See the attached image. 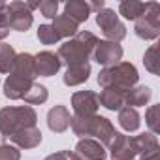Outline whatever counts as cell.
Returning <instances> with one entry per match:
<instances>
[{
  "label": "cell",
  "instance_id": "cell-22",
  "mask_svg": "<svg viewBox=\"0 0 160 160\" xmlns=\"http://www.w3.org/2000/svg\"><path fill=\"white\" fill-rule=\"evenodd\" d=\"M51 27L57 30V34L60 36V40H70V38H73L75 34H77V28H79V25L75 23V21H72L68 15H57L55 19H53V23H51Z\"/></svg>",
  "mask_w": 160,
  "mask_h": 160
},
{
  "label": "cell",
  "instance_id": "cell-2",
  "mask_svg": "<svg viewBox=\"0 0 160 160\" xmlns=\"http://www.w3.org/2000/svg\"><path fill=\"white\" fill-rule=\"evenodd\" d=\"M98 43V38L89 32H77L73 38L66 40L60 47H58V58L62 64L66 66H77V64H89V58L92 57V51Z\"/></svg>",
  "mask_w": 160,
  "mask_h": 160
},
{
  "label": "cell",
  "instance_id": "cell-1",
  "mask_svg": "<svg viewBox=\"0 0 160 160\" xmlns=\"http://www.w3.org/2000/svg\"><path fill=\"white\" fill-rule=\"evenodd\" d=\"M34 55H17L10 70V75L4 81V96L10 100H21L27 94V91L34 85Z\"/></svg>",
  "mask_w": 160,
  "mask_h": 160
},
{
  "label": "cell",
  "instance_id": "cell-30",
  "mask_svg": "<svg viewBox=\"0 0 160 160\" xmlns=\"http://www.w3.org/2000/svg\"><path fill=\"white\" fill-rule=\"evenodd\" d=\"M0 160H21V151L13 145L2 143L0 145Z\"/></svg>",
  "mask_w": 160,
  "mask_h": 160
},
{
  "label": "cell",
  "instance_id": "cell-5",
  "mask_svg": "<svg viewBox=\"0 0 160 160\" xmlns=\"http://www.w3.org/2000/svg\"><path fill=\"white\" fill-rule=\"evenodd\" d=\"M139 73L134 64L130 62H119L113 66H108L100 70L98 73V85L102 89H121V91H130L132 87L138 85Z\"/></svg>",
  "mask_w": 160,
  "mask_h": 160
},
{
  "label": "cell",
  "instance_id": "cell-4",
  "mask_svg": "<svg viewBox=\"0 0 160 160\" xmlns=\"http://www.w3.org/2000/svg\"><path fill=\"white\" fill-rule=\"evenodd\" d=\"M38 122V115L32 106H8L0 109V136L8 139L10 136L32 128Z\"/></svg>",
  "mask_w": 160,
  "mask_h": 160
},
{
  "label": "cell",
  "instance_id": "cell-8",
  "mask_svg": "<svg viewBox=\"0 0 160 160\" xmlns=\"http://www.w3.org/2000/svg\"><path fill=\"white\" fill-rule=\"evenodd\" d=\"M134 32L141 40H156L160 36V6L156 2H151L149 10L136 21Z\"/></svg>",
  "mask_w": 160,
  "mask_h": 160
},
{
  "label": "cell",
  "instance_id": "cell-18",
  "mask_svg": "<svg viewBox=\"0 0 160 160\" xmlns=\"http://www.w3.org/2000/svg\"><path fill=\"white\" fill-rule=\"evenodd\" d=\"M151 98H152L151 87L138 85V87H132L130 91H126V94H124V106H128V108H139V106L149 104Z\"/></svg>",
  "mask_w": 160,
  "mask_h": 160
},
{
  "label": "cell",
  "instance_id": "cell-12",
  "mask_svg": "<svg viewBox=\"0 0 160 160\" xmlns=\"http://www.w3.org/2000/svg\"><path fill=\"white\" fill-rule=\"evenodd\" d=\"M62 62L58 58V55L51 53V51H42L38 55H34V75L38 77H51L60 70Z\"/></svg>",
  "mask_w": 160,
  "mask_h": 160
},
{
  "label": "cell",
  "instance_id": "cell-20",
  "mask_svg": "<svg viewBox=\"0 0 160 160\" xmlns=\"http://www.w3.org/2000/svg\"><path fill=\"white\" fill-rule=\"evenodd\" d=\"M151 2H136V0H122L119 4V13L128 21H138L147 10Z\"/></svg>",
  "mask_w": 160,
  "mask_h": 160
},
{
  "label": "cell",
  "instance_id": "cell-32",
  "mask_svg": "<svg viewBox=\"0 0 160 160\" xmlns=\"http://www.w3.org/2000/svg\"><path fill=\"white\" fill-rule=\"evenodd\" d=\"M70 154H72V151H58V152L47 154L45 160H70Z\"/></svg>",
  "mask_w": 160,
  "mask_h": 160
},
{
  "label": "cell",
  "instance_id": "cell-33",
  "mask_svg": "<svg viewBox=\"0 0 160 160\" xmlns=\"http://www.w3.org/2000/svg\"><path fill=\"white\" fill-rule=\"evenodd\" d=\"M139 160H158V152H151V154H145V156H141Z\"/></svg>",
  "mask_w": 160,
  "mask_h": 160
},
{
  "label": "cell",
  "instance_id": "cell-31",
  "mask_svg": "<svg viewBox=\"0 0 160 160\" xmlns=\"http://www.w3.org/2000/svg\"><path fill=\"white\" fill-rule=\"evenodd\" d=\"M4 4H6V2H4ZM2 8H4V6H2ZM2 8H0V40H4V38L10 34V27H8V23H6V17H4Z\"/></svg>",
  "mask_w": 160,
  "mask_h": 160
},
{
  "label": "cell",
  "instance_id": "cell-11",
  "mask_svg": "<svg viewBox=\"0 0 160 160\" xmlns=\"http://www.w3.org/2000/svg\"><path fill=\"white\" fill-rule=\"evenodd\" d=\"M72 108L75 115H96L100 102L94 91H79L72 96Z\"/></svg>",
  "mask_w": 160,
  "mask_h": 160
},
{
  "label": "cell",
  "instance_id": "cell-6",
  "mask_svg": "<svg viewBox=\"0 0 160 160\" xmlns=\"http://www.w3.org/2000/svg\"><path fill=\"white\" fill-rule=\"evenodd\" d=\"M6 23L10 27V30H17V32H27L32 27L34 15L28 8L27 2H21V0H13L10 4H4L2 8Z\"/></svg>",
  "mask_w": 160,
  "mask_h": 160
},
{
  "label": "cell",
  "instance_id": "cell-27",
  "mask_svg": "<svg viewBox=\"0 0 160 160\" xmlns=\"http://www.w3.org/2000/svg\"><path fill=\"white\" fill-rule=\"evenodd\" d=\"M36 36H38V40H40L43 45H53V43L60 42V36L57 34V30H55L51 25H40Z\"/></svg>",
  "mask_w": 160,
  "mask_h": 160
},
{
  "label": "cell",
  "instance_id": "cell-21",
  "mask_svg": "<svg viewBox=\"0 0 160 160\" xmlns=\"http://www.w3.org/2000/svg\"><path fill=\"white\" fill-rule=\"evenodd\" d=\"M117 121H119V124H121V128L124 132H136L139 128V124H141V117H139L138 109L128 108V106L119 109V119Z\"/></svg>",
  "mask_w": 160,
  "mask_h": 160
},
{
  "label": "cell",
  "instance_id": "cell-7",
  "mask_svg": "<svg viewBox=\"0 0 160 160\" xmlns=\"http://www.w3.org/2000/svg\"><path fill=\"white\" fill-rule=\"evenodd\" d=\"M96 25L100 27V30L108 38V42L119 43L121 40L126 38V27L122 25V21L119 19V15L115 13V10L102 8L96 13Z\"/></svg>",
  "mask_w": 160,
  "mask_h": 160
},
{
  "label": "cell",
  "instance_id": "cell-25",
  "mask_svg": "<svg viewBox=\"0 0 160 160\" xmlns=\"http://www.w3.org/2000/svg\"><path fill=\"white\" fill-rule=\"evenodd\" d=\"M15 49L10 43H0V73H10L13 62H15Z\"/></svg>",
  "mask_w": 160,
  "mask_h": 160
},
{
  "label": "cell",
  "instance_id": "cell-14",
  "mask_svg": "<svg viewBox=\"0 0 160 160\" xmlns=\"http://www.w3.org/2000/svg\"><path fill=\"white\" fill-rule=\"evenodd\" d=\"M70 121H72V117H70V111L66 106H55L47 113V126L55 134L66 132L70 128Z\"/></svg>",
  "mask_w": 160,
  "mask_h": 160
},
{
  "label": "cell",
  "instance_id": "cell-19",
  "mask_svg": "<svg viewBox=\"0 0 160 160\" xmlns=\"http://www.w3.org/2000/svg\"><path fill=\"white\" fill-rule=\"evenodd\" d=\"M64 15H68L72 21L79 23H85L91 15V8L89 2H83V0H68L64 4Z\"/></svg>",
  "mask_w": 160,
  "mask_h": 160
},
{
  "label": "cell",
  "instance_id": "cell-26",
  "mask_svg": "<svg viewBox=\"0 0 160 160\" xmlns=\"http://www.w3.org/2000/svg\"><path fill=\"white\" fill-rule=\"evenodd\" d=\"M145 122H147L151 134L158 136V132H160V104L149 106V109L145 111Z\"/></svg>",
  "mask_w": 160,
  "mask_h": 160
},
{
  "label": "cell",
  "instance_id": "cell-34",
  "mask_svg": "<svg viewBox=\"0 0 160 160\" xmlns=\"http://www.w3.org/2000/svg\"><path fill=\"white\" fill-rule=\"evenodd\" d=\"M70 160H83V158H79V156H77V154L72 151V154H70Z\"/></svg>",
  "mask_w": 160,
  "mask_h": 160
},
{
  "label": "cell",
  "instance_id": "cell-35",
  "mask_svg": "<svg viewBox=\"0 0 160 160\" xmlns=\"http://www.w3.org/2000/svg\"><path fill=\"white\" fill-rule=\"evenodd\" d=\"M2 6H4V2H2V0H0V8H2Z\"/></svg>",
  "mask_w": 160,
  "mask_h": 160
},
{
  "label": "cell",
  "instance_id": "cell-17",
  "mask_svg": "<svg viewBox=\"0 0 160 160\" xmlns=\"http://www.w3.org/2000/svg\"><path fill=\"white\" fill-rule=\"evenodd\" d=\"M124 94L126 91L121 89H104L98 94V102L109 111H119L121 108H124Z\"/></svg>",
  "mask_w": 160,
  "mask_h": 160
},
{
  "label": "cell",
  "instance_id": "cell-9",
  "mask_svg": "<svg viewBox=\"0 0 160 160\" xmlns=\"http://www.w3.org/2000/svg\"><path fill=\"white\" fill-rule=\"evenodd\" d=\"M108 147H109L111 160H136V156H138L136 141H134V138H130L126 134L117 132Z\"/></svg>",
  "mask_w": 160,
  "mask_h": 160
},
{
  "label": "cell",
  "instance_id": "cell-23",
  "mask_svg": "<svg viewBox=\"0 0 160 160\" xmlns=\"http://www.w3.org/2000/svg\"><path fill=\"white\" fill-rule=\"evenodd\" d=\"M134 141H136L138 154H141V156L151 154V152H158V138L151 132H143V134L136 136Z\"/></svg>",
  "mask_w": 160,
  "mask_h": 160
},
{
  "label": "cell",
  "instance_id": "cell-16",
  "mask_svg": "<svg viewBox=\"0 0 160 160\" xmlns=\"http://www.w3.org/2000/svg\"><path fill=\"white\" fill-rule=\"evenodd\" d=\"M89 75H91V64L68 66L66 72H64L62 81H64V85H68V87H77V85L85 83L87 79H89Z\"/></svg>",
  "mask_w": 160,
  "mask_h": 160
},
{
  "label": "cell",
  "instance_id": "cell-13",
  "mask_svg": "<svg viewBox=\"0 0 160 160\" xmlns=\"http://www.w3.org/2000/svg\"><path fill=\"white\" fill-rule=\"evenodd\" d=\"M79 158L83 160H106L108 158V152H106V147L92 139V138H81L75 145V151H73Z\"/></svg>",
  "mask_w": 160,
  "mask_h": 160
},
{
  "label": "cell",
  "instance_id": "cell-15",
  "mask_svg": "<svg viewBox=\"0 0 160 160\" xmlns=\"http://www.w3.org/2000/svg\"><path fill=\"white\" fill-rule=\"evenodd\" d=\"M8 139H10L17 149H36V147L42 143L43 138H42L40 128L32 126V128H25V130H21V132L10 136Z\"/></svg>",
  "mask_w": 160,
  "mask_h": 160
},
{
  "label": "cell",
  "instance_id": "cell-28",
  "mask_svg": "<svg viewBox=\"0 0 160 160\" xmlns=\"http://www.w3.org/2000/svg\"><path fill=\"white\" fill-rule=\"evenodd\" d=\"M158 62H160V58H158V45L154 43V45H151V47L145 51V55H143V64H145V68H147L152 75H158Z\"/></svg>",
  "mask_w": 160,
  "mask_h": 160
},
{
  "label": "cell",
  "instance_id": "cell-3",
  "mask_svg": "<svg viewBox=\"0 0 160 160\" xmlns=\"http://www.w3.org/2000/svg\"><path fill=\"white\" fill-rule=\"evenodd\" d=\"M70 126L75 136H79V138L92 136L102 145H109L117 134L111 121L106 117H100V115H73L70 121Z\"/></svg>",
  "mask_w": 160,
  "mask_h": 160
},
{
  "label": "cell",
  "instance_id": "cell-10",
  "mask_svg": "<svg viewBox=\"0 0 160 160\" xmlns=\"http://www.w3.org/2000/svg\"><path fill=\"white\" fill-rule=\"evenodd\" d=\"M92 58L98 64L106 66V68L113 66V64H119L121 58H122V47L119 43H115V42H108V40L100 42L98 40V43H96V47L92 51Z\"/></svg>",
  "mask_w": 160,
  "mask_h": 160
},
{
  "label": "cell",
  "instance_id": "cell-24",
  "mask_svg": "<svg viewBox=\"0 0 160 160\" xmlns=\"http://www.w3.org/2000/svg\"><path fill=\"white\" fill-rule=\"evenodd\" d=\"M47 98H49L47 89H45L43 85H40V83H34V85L27 91V94H25L21 100H25L28 106H40V104L47 102Z\"/></svg>",
  "mask_w": 160,
  "mask_h": 160
},
{
  "label": "cell",
  "instance_id": "cell-29",
  "mask_svg": "<svg viewBox=\"0 0 160 160\" xmlns=\"http://www.w3.org/2000/svg\"><path fill=\"white\" fill-rule=\"evenodd\" d=\"M36 10H40L43 17L55 19L58 12V2L57 0H42V2H36Z\"/></svg>",
  "mask_w": 160,
  "mask_h": 160
}]
</instances>
